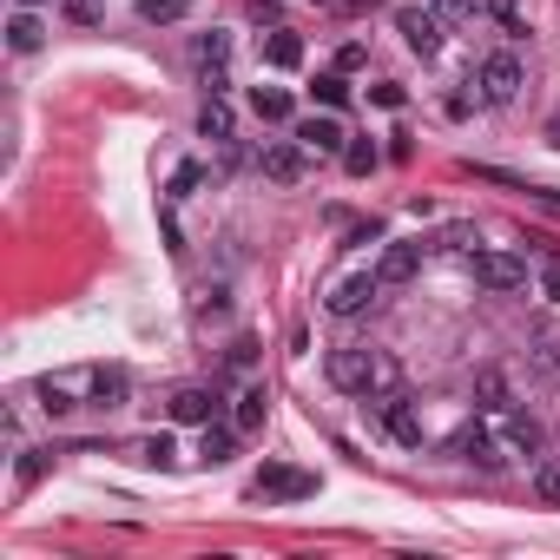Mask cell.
I'll list each match as a JSON object with an SVG mask.
<instances>
[{
    "label": "cell",
    "instance_id": "obj_14",
    "mask_svg": "<svg viewBox=\"0 0 560 560\" xmlns=\"http://www.w3.org/2000/svg\"><path fill=\"white\" fill-rule=\"evenodd\" d=\"M494 435H501V448H508V455H527V462H540V422H534V416H521V409H501V416H494Z\"/></svg>",
    "mask_w": 560,
    "mask_h": 560
},
{
    "label": "cell",
    "instance_id": "obj_9",
    "mask_svg": "<svg viewBox=\"0 0 560 560\" xmlns=\"http://www.w3.org/2000/svg\"><path fill=\"white\" fill-rule=\"evenodd\" d=\"M448 455H455V462H468V468H481V475H494V468L508 462V448H501V435H494V429H481V422H468V429H455V435H448Z\"/></svg>",
    "mask_w": 560,
    "mask_h": 560
},
{
    "label": "cell",
    "instance_id": "obj_1",
    "mask_svg": "<svg viewBox=\"0 0 560 560\" xmlns=\"http://www.w3.org/2000/svg\"><path fill=\"white\" fill-rule=\"evenodd\" d=\"M126 370H100V363H80V370H47L34 383L40 409L47 416H73V409H119L126 402Z\"/></svg>",
    "mask_w": 560,
    "mask_h": 560
},
{
    "label": "cell",
    "instance_id": "obj_25",
    "mask_svg": "<svg viewBox=\"0 0 560 560\" xmlns=\"http://www.w3.org/2000/svg\"><path fill=\"white\" fill-rule=\"evenodd\" d=\"M343 172H350V178H370V172H376V145H370V139H350V145H343Z\"/></svg>",
    "mask_w": 560,
    "mask_h": 560
},
{
    "label": "cell",
    "instance_id": "obj_19",
    "mask_svg": "<svg viewBox=\"0 0 560 560\" xmlns=\"http://www.w3.org/2000/svg\"><path fill=\"white\" fill-rule=\"evenodd\" d=\"M475 402H481L488 416H501V409H514V383H508L501 370H475Z\"/></svg>",
    "mask_w": 560,
    "mask_h": 560
},
{
    "label": "cell",
    "instance_id": "obj_12",
    "mask_svg": "<svg viewBox=\"0 0 560 560\" xmlns=\"http://www.w3.org/2000/svg\"><path fill=\"white\" fill-rule=\"evenodd\" d=\"M191 60H198V80H205V93H224L231 80H224V67H231V34H198L191 40Z\"/></svg>",
    "mask_w": 560,
    "mask_h": 560
},
{
    "label": "cell",
    "instance_id": "obj_36",
    "mask_svg": "<svg viewBox=\"0 0 560 560\" xmlns=\"http://www.w3.org/2000/svg\"><path fill=\"white\" fill-rule=\"evenodd\" d=\"M547 145H553V152H560V113H553V119H547Z\"/></svg>",
    "mask_w": 560,
    "mask_h": 560
},
{
    "label": "cell",
    "instance_id": "obj_30",
    "mask_svg": "<svg viewBox=\"0 0 560 560\" xmlns=\"http://www.w3.org/2000/svg\"><path fill=\"white\" fill-rule=\"evenodd\" d=\"M488 14H494V21L508 27V40H514V34H527V14H521V0H494Z\"/></svg>",
    "mask_w": 560,
    "mask_h": 560
},
{
    "label": "cell",
    "instance_id": "obj_33",
    "mask_svg": "<svg viewBox=\"0 0 560 560\" xmlns=\"http://www.w3.org/2000/svg\"><path fill=\"white\" fill-rule=\"evenodd\" d=\"M224 363H231V370H250V363H257V343H250V337H237V343H231V357H224Z\"/></svg>",
    "mask_w": 560,
    "mask_h": 560
},
{
    "label": "cell",
    "instance_id": "obj_6",
    "mask_svg": "<svg viewBox=\"0 0 560 560\" xmlns=\"http://www.w3.org/2000/svg\"><path fill=\"white\" fill-rule=\"evenodd\" d=\"M396 34H402V47H409V54L435 60V54H442V40H448V21L429 8V0H416V8H396Z\"/></svg>",
    "mask_w": 560,
    "mask_h": 560
},
{
    "label": "cell",
    "instance_id": "obj_27",
    "mask_svg": "<svg viewBox=\"0 0 560 560\" xmlns=\"http://www.w3.org/2000/svg\"><path fill=\"white\" fill-rule=\"evenodd\" d=\"M311 93L324 100V113H337V106L350 100V80H343V73H317V86H311Z\"/></svg>",
    "mask_w": 560,
    "mask_h": 560
},
{
    "label": "cell",
    "instance_id": "obj_16",
    "mask_svg": "<svg viewBox=\"0 0 560 560\" xmlns=\"http://www.w3.org/2000/svg\"><path fill=\"white\" fill-rule=\"evenodd\" d=\"M264 60H270L277 73H298V67H304V34L270 27V34H264Z\"/></svg>",
    "mask_w": 560,
    "mask_h": 560
},
{
    "label": "cell",
    "instance_id": "obj_17",
    "mask_svg": "<svg viewBox=\"0 0 560 560\" xmlns=\"http://www.w3.org/2000/svg\"><path fill=\"white\" fill-rule=\"evenodd\" d=\"M298 139H304V145H311L317 159H337V152L350 145V132H343V126H337L330 113H324V119H304V126H298Z\"/></svg>",
    "mask_w": 560,
    "mask_h": 560
},
{
    "label": "cell",
    "instance_id": "obj_35",
    "mask_svg": "<svg viewBox=\"0 0 560 560\" xmlns=\"http://www.w3.org/2000/svg\"><path fill=\"white\" fill-rule=\"evenodd\" d=\"M191 185H198V165H178V172H172V198H185Z\"/></svg>",
    "mask_w": 560,
    "mask_h": 560
},
{
    "label": "cell",
    "instance_id": "obj_13",
    "mask_svg": "<svg viewBox=\"0 0 560 560\" xmlns=\"http://www.w3.org/2000/svg\"><path fill=\"white\" fill-rule=\"evenodd\" d=\"M165 416H172V422H185V429H205V422H218V389L185 383V389L165 402Z\"/></svg>",
    "mask_w": 560,
    "mask_h": 560
},
{
    "label": "cell",
    "instance_id": "obj_24",
    "mask_svg": "<svg viewBox=\"0 0 560 560\" xmlns=\"http://www.w3.org/2000/svg\"><path fill=\"white\" fill-rule=\"evenodd\" d=\"M534 494H540L547 508H560V455H540V462H534Z\"/></svg>",
    "mask_w": 560,
    "mask_h": 560
},
{
    "label": "cell",
    "instance_id": "obj_22",
    "mask_svg": "<svg viewBox=\"0 0 560 560\" xmlns=\"http://www.w3.org/2000/svg\"><path fill=\"white\" fill-rule=\"evenodd\" d=\"M191 14V0H139V21L145 27H172V21H185Z\"/></svg>",
    "mask_w": 560,
    "mask_h": 560
},
{
    "label": "cell",
    "instance_id": "obj_26",
    "mask_svg": "<svg viewBox=\"0 0 560 560\" xmlns=\"http://www.w3.org/2000/svg\"><path fill=\"white\" fill-rule=\"evenodd\" d=\"M60 14H67L73 27H100V21H106V0H60Z\"/></svg>",
    "mask_w": 560,
    "mask_h": 560
},
{
    "label": "cell",
    "instance_id": "obj_2",
    "mask_svg": "<svg viewBox=\"0 0 560 560\" xmlns=\"http://www.w3.org/2000/svg\"><path fill=\"white\" fill-rule=\"evenodd\" d=\"M324 376H330L343 396H383V389H396V363H389L383 350H370V343H343V350H330Z\"/></svg>",
    "mask_w": 560,
    "mask_h": 560
},
{
    "label": "cell",
    "instance_id": "obj_4",
    "mask_svg": "<svg viewBox=\"0 0 560 560\" xmlns=\"http://www.w3.org/2000/svg\"><path fill=\"white\" fill-rule=\"evenodd\" d=\"M468 277L481 291L508 298V291H527V257H514V250H468Z\"/></svg>",
    "mask_w": 560,
    "mask_h": 560
},
{
    "label": "cell",
    "instance_id": "obj_23",
    "mask_svg": "<svg viewBox=\"0 0 560 560\" xmlns=\"http://www.w3.org/2000/svg\"><path fill=\"white\" fill-rule=\"evenodd\" d=\"M198 132H205V139H231V106H224V93H211V100H205Z\"/></svg>",
    "mask_w": 560,
    "mask_h": 560
},
{
    "label": "cell",
    "instance_id": "obj_8",
    "mask_svg": "<svg viewBox=\"0 0 560 560\" xmlns=\"http://www.w3.org/2000/svg\"><path fill=\"white\" fill-rule=\"evenodd\" d=\"M257 165H264L270 185H304V178H311V145H304V139H270V145L257 152Z\"/></svg>",
    "mask_w": 560,
    "mask_h": 560
},
{
    "label": "cell",
    "instance_id": "obj_31",
    "mask_svg": "<svg viewBox=\"0 0 560 560\" xmlns=\"http://www.w3.org/2000/svg\"><path fill=\"white\" fill-rule=\"evenodd\" d=\"M47 475V448H21V488H34Z\"/></svg>",
    "mask_w": 560,
    "mask_h": 560
},
{
    "label": "cell",
    "instance_id": "obj_21",
    "mask_svg": "<svg viewBox=\"0 0 560 560\" xmlns=\"http://www.w3.org/2000/svg\"><path fill=\"white\" fill-rule=\"evenodd\" d=\"M231 448H237V429H231V422H205L198 462H205V468H218V462H231Z\"/></svg>",
    "mask_w": 560,
    "mask_h": 560
},
{
    "label": "cell",
    "instance_id": "obj_5",
    "mask_svg": "<svg viewBox=\"0 0 560 560\" xmlns=\"http://www.w3.org/2000/svg\"><path fill=\"white\" fill-rule=\"evenodd\" d=\"M376 298H383V277L363 264V270H343V277H330V291H324V311H330V317H363Z\"/></svg>",
    "mask_w": 560,
    "mask_h": 560
},
{
    "label": "cell",
    "instance_id": "obj_34",
    "mask_svg": "<svg viewBox=\"0 0 560 560\" xmlns=\"http://www.w3.org/2000/svg\"><path fill=\"white\" fill-rule=\"evenodd\" d=\"M370 100H376V106H389V113H396V106H402V100H409V93H402V86H389V80H383V86H370Z\"/></svg>",
    "mask_w": 560,
    "mask_h": 560
},
{
    "label": "cell",
    "instance_id": "obj_28",
    "mask_svg": "<svg viewBox=\"0 0 560 560\" xmlns=\"http://www.w3.org/2000/svg\"><path fill=\"white\" fill-rule=\"evenodd\" d=\"M139 462H145V468H172V462H178L172 435H145V442H139Z\"/></svg>",
    "mask_w": 560,
    "mask_h": 560
},
{
    "label": "cell",
    "instance_id": "obj_37",
    "mask_svg": "<svg viewBox=\"0 0 560 560\" xmlns=\"http://www.w3.org/2000/svg\"><path fill=\"white\" fill-rule=\"evenodd\" d=\"M14 8H40V0H14Z\"/></svg>",
    "mask_w": 560,
    "mask_h": 560
},
{
    "label": "cell",
    "instance_id": "obj_29",
    "mask_svg": "<svg viewBox=\"0 0 560 560\" xmlns=\"http://www.w3.org/2000/svg\"><path fill=\"white\" fill-rule=\"evenodd\" d=\"M429 8H435L448 27H462V21H475V14H481V0H429Z\"/></svg>",
    "mask_w": 560,
    "mask_h": 560
},
{
    "label": "cell",
    "instance_id": "obj_18",
    "mask_svg": "<svg viewBox=\"0 0 560 560\" xmlns=\"http://www.w3.org/2000/svg\"><path fill=\"white\" fill-rule=\"evenodd\" d=\"M8 47H14V54H40V47H47V27H40L34 8H14V21H8Z\"/></svg>",
    "mask_w": 560,
    "mask_h": 560
},
{
    "label": "cell",
    "instance_id": "obj_7",
    "mask_svg": "<svg viewBox=\"0 0 560 560\" xmlns=\"http://www.w3.org/2000/svg\"><path fill=\"white\" fill-rule=\"evenodd\" d=\"M370 409H376V422H383L402 448H422V409H416V396L383 389V396H370Z\"/></svg>",
    "mask_w": 560,
    "mask_h": 560
},
{
    "label": "cell",
    "instance_id": "obj_10",
    "mask_svg": "<svg viewBox=\"0 0 560 560\" xmlns=\"http://www.w3.org/2000/svg\"><path fill=\"white\" fill-rule=\"evenodd\" d=\"M422 257H429V244H422V237H396V244H383V264H376L383 291H396V284H416Z\"/></svg>",
    "mask_w": 560,
    "mask_h": 560
},
{
    "label": "cell",
    "instance_id": "obj_11",
    "mask_svg": "<svg viewBox=\"0 0 560 560\" xmlns=\"http://www.w3.org/2000/svg\"><path fill=\"white\" fill-rule=\"evenodd\" d=\"M250 494H264V501H304V494H317V475H304V468H284V462H270V468L250 481Z\"/></svg>",
    "mask_w": 560,
    "mask_h": 560
},
{
    "label": "cell",
    "instance_id": "obj_3",
    "mask_svg": "<svg viewBox=\"0 0 560 560\" xmlns=\"http://www.w3.org/2000/svg\"><path fill=\"white\" fill-rule=\"evenodd\" d=\"M475 86H481V100H488V106H514V93L527 86V67H521V54H514V47H494V54H481V67H475Z\"/></svg>",
    "mask_w": 560,
    "mask_h": 560
},
{
    "label": "cell",
    "instance_id": "obj_32",
    "mask_svg": "<svg viewBox=\"0 0 560 560\" xmlns=\"http://www.w3.org/2000/svg\"><path fill=\"white\" fill-rule=\"evenodd\" d=\"M540 298H553V304H560V257H547V264H540Z\"/></svg>",
    "mask_w": 560,
    "mask_h": 560
},
{
    "label": "cell",
    "instance_id": "obj_15",
    "mask_svg": "<svg viewBox=\"0 0 560 560\" xmlns=\"http://www.w3.org/2000/svg\"><path fill=\"white\" fill-rule=\"evenodd\" d=\"M264 416H270V389H264V383H244L237 402H231V429H237V435H257Z\"/></svg>",
    "mask_w": 560,
    "mask_h": 560
},
{
    "label": "cell",
    "instance_id": "obj_20",
    "mask_svg": "<svg viewBox=\"0 0 560 560\" xmlns=\"http://www.w3.org/2000/svg\"><path fill=\"white\" fill-rule=\"evenodd\" d=\"M250 113H257L264 126H284L298 106H291V93H284V86H257V93H250Z\"/></svg>",
    "mask_w": 560,
    "mask_h": 560
}]
</instances>
